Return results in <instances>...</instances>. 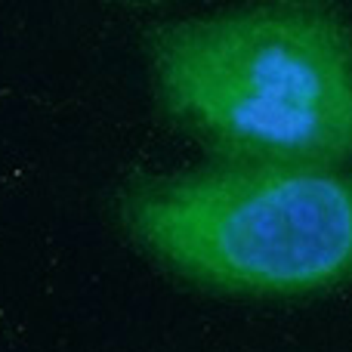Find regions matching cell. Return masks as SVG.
Returning <instances> with one entry per match:
<instances>
[{"mask_svg": "<svg viewBox=\"0 0 352 352\" xmlns=\"http://www.w3.org/2000/svg\"><path fill=\"white\" fill-rule=\"evenodd\" d=\"M164 115L219 158L352 155V28L331 0H263L148 34Z\"/></svg>", "mask_w": 352, "mask_h": 352, "instance_id": "obj_1", "label": "cell"}, {"mask_svg": "<svg viewBox=\"0 0 352 352\" xmlns=\"http://www.w3.org/2000/svg\"><path fill=\"white\" fill-rule=\"evenodd\" d=\"M148 256L201 287L303 297L352 281V179L337 167L219 158L118 198Z\"/></svg>", "mask_w": 352, "mask_h": 352, "instance_id": "obj_2", "label": "cell"}]
</instances>
